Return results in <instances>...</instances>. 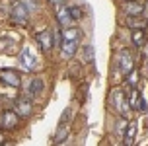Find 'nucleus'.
Instances as JSON below:
<instances>
[{"label":"nucleus","instance_id":"6ab92c4d","mask_svg":"<svg viewBox=\"0 0 148 146\" xmlns=\"http://www.w3.org/2000/svg\"><path fill=\"white\" fill-rule=\"evenodd\" d=\"M70 14H72L74 20H80V18H82V10H80V8H70Z\"/></svg>","mask_w":148,"mask_h":146},{"label":"nucleus","instance_id":"ddd939ff","mask_svg":"<svg viewBox=\"0 0 148 146\" xmlns=\"http://www.w3.org/2000/svg\"><path fill=\"white\" fill-rule=\"evenodd\" d=\"M78 37H80V29H76V27H64V31H62L64 41H76Z\"/></svg>","mask_w":148,"mask_h":146},{"label":"nucleus","instance_id":"f3484780","mask_svg":"<svg viewBox=\"0 0 148 146\" xmlns=\"http://www.w3.org/2000/svg\"><path fill=\"white\" fill-rule=\"evenodd\" d=\"M129 27H133V29H144V27H146V22L142 20L140 16H138V20H136V16H131V20H129Z\"/></svg>","mask_w":148,"mask_h":146},{"label":"nucleus","instance_id":"aec40b11","mask_svg":"<svg viewBox=\"0 0 148 146\" xmlns=\"http://www.w3.org/2000/svg\"><path fill=\"white\" fill-rule=\"evenodd\" d=\"M70 115H72V109H64V113H62V117H60V123H64L66 119H70Z\"/></svg>","mask_w":148,"mask_h":146},{"label":"nucleus","instance_id":"423d86ee","mask_svg":"<svg viewBox=\"0 0 148 146\" xmlns=\"http://www.w3.org/2000/svg\"><path fill=\"white\" fill-rule=\"evenodd\" d=\"M16 111H18L20 117H27L31 111H33L31 99H27V97H18V99H16Z\"/></svg>","mask_w":148,"mask_h":146},{"label":"nucleus","instance_id":"20e7f679","mask_svg":"<svg viewBox=\"0 0 148 146\" xmlns=\"http://www.w3.org/2000/svg\"><path fill=\"white\" fill-rule=\"evenodd\" d=\"M37 43L41 45V49L43 51H51L53 47H55V33H53L51 29H45L41 33H37Z\"/></svg>","mask_w":148,"mask_h":146},{"label":"nucleus","instance_id":"f8f14e48","mask_svg":"<svg viewBox=\"0 0 148 146\" xmlns=\"http://www.w3.org/2000/svg\"><path fill=\"white\" fill-rule=\"evenodd\" d=\"M131 37H133V43L136 45V47H144V41H146V37H144V29H133Z\"/></svg>","mask_w":148,"mask_h":146},{"label":"nucleus","instance_id":"1a4fd4ad","mask_svg":"<svg viewBox=\"0 0 148 146\" xmlns=\"http://www.w3.org/2000/svg\"><path fill=\"white\" fill-rule=\"evenodd\" d=\"M0 80L4 82V84H8V86H12V88L20 86V76L16 74V70H2L0 72Z\"/></svg>","mask_w":148,"mask_h":146},{"label":"nucleus","instance_id":"a211bd4d","mask_svg":"<svg viewBox=\"0 0 148 146\" xmlns=\"http://www.w3.org/2000/svg\"><path fill=\"white\" fill-rule=\"evenodd\" d=\"M82 51H84V62H92L94 60V47L92 45H86Z\"/></svg>","mask_w":148,"mask_h":146},{"label":"nucleus","instance_id":"b1692460","mask_svg":"<svg viewBox=\"0 0 148 146\" xmlns=\"http://www.w3.org/2000/svg\"><path fill=\"white\" fill-rule=\"evenodd\" d=\"M0 140H2V136H0Z\"/></svg>","mask_w":148,"mask_h":146},{"label":"nucleus","instance_id":"f257e3e1","mask_svg":"<svg viewBox=\"0 0 148 146\" xmlns=\"http://www.w3.org/2000/svg\"><path fill=\"white\" fill-rule=\"evenodd\" d=\"M37 62H39V58H37V55L33 53V49L25 47L22 51V55H20V64H22L27 72H31V70L37 68Z\"/></svg>","mask_w":148,"mask_h":146},{"label":"nucleus","instance_id":"5701e85b","mask_svg":"<svg viewBox=\"0 0 148 146\" xmlns=\"http://www.w3.org/2000/svg\"><path fill=\"white\" fill-rule=\"evenodd\" d=\"M144 12H146V18H148V6H146V10H144Z\"/></svg>","mask_w":148,"mask_h":146},{"label":"nucleus","instance_id":"7ed1b4c3","mask_svg":"<svg viewBox=\"0 0 148 146\" xmlns=\"http://www.w3.org/2000/svg\"><path fill=\"white\" fill-rule=\"evenodd\" d=\"M27 18H29V10L25 8L23 2H16L14 8H12V20L16 23H27Z\"/></svg>","mask_w":148,"mask_h":146},{"label":"nucleus","instance_id":"6e6552de","mask_svg":"<svg viewBox=\"0 0 148 146\" xmlns=\"http://www.w3.org/2000/svg\"><path fill=\"white\" fill-rule=\"evenodd\" d=\"M18 121H20L18 111H4V115H2V127L4 129H16Z\"/></svg>","mask_w":148,"mask_h":146},{"label":"nucleus","instance_id":"39448f33","mask_svg":"<svg viewBox=\"0 0 148 146\" xmlns=\"http://www.w3.org/2000/svg\"><path fill=\"white\" fill-rule=\"evenodd\" d=\"M123 10H125L129 16H136V18H138V16L144 14L146 8H144V4H142L140 0H131V2H125V4H123Z\"/></svg>","mask_w":148,"mask_h":146},{"label":"nucleus","instance_id":"9b49d317","mask_svg":"<svg viewBox=\"0 0 148 146\" xmlns=\"http://www.w3.org/2000/svg\"><path fill=\"white\" fill-rule=\"evenodd\" d=\"M78 51V43L76 41H64L62 45V51H60V57L62 58H72Z\"/></svg>","mask_w":148,"mask_h":146},{"label":"nucleus","instance_id":"9d476101","mask_svg":"<svg viewBox=\"0 0 148 146\" xmlns=\"http://www.w3.org/2000/svg\"><path fill=\"white\" fill-rule=\"evenodd\" d=\"M119 68H121V72H123V74L133 72V58L129 57V53H127V51L119 53Z\"/></svg>","mask_w":148,"mask_h":146},{"label":"nucleus","instance_id":"dca6fc26","mask_svg":"<svg viewBox=\"0 0 148 146\" xmlns=\"http://www.w3.org/2000/svg\"><path fill=\"white\" fill-rule=\"evenodd\" d=\"M134 134H136V123H131L125 132V144H134Z\"/></svg>","mask_w":148,"mask_h":146},{"label":"nucleus","instance_id":"412c9836","mask_svg":"<svg viewBox=\"0 0 148 146\" xmlns=\"http://www.w3.org/2000/svg\"><path fill=\"white\" fill-rule=\"evenodd\" d=\"M131 86H136V72H133V76H131Z\"/></svg>","mask_w":148,"mask_h":146},{"label":"nucleus","instance_id":"0eeeda50","mask_svg":"<svg viewBox=\"0 0 148 146\" xmlns=\"http://www.w3.org/2000/svg\"><path fill=\"white\" fill-rule=\"evenodd\" d=\"M57 18H59V23L62 25V27H70V23L74 22L72 14H70V8L62 6V4H60L59 10H57Z\"/></svg>","mask_w":148,"mask_h":146},{"label":"nucleus","instance_id":"4468645a","mask_svg":"<svg viewBox=\"0 0 148 146\" xmlns=\"http://www.w3.org/2000/svg\"><path fill=\"white\" fill-rule=\"evenodd\" d=\"M43 92V80L41 78H35V80L29 82V95H39Z\"/></svg>","mask_w":148,"mask_h":146},{"label":"nucleus","instance_id":"2eb2a0df","mask_svg":"<svg viewBox=\"0 0 148 146\" xmlns=\"http://www.w3.org/2000/svg\"><path fill=\"white\" fill-rule=\"evenodd\" d=\"M66 138H68V127H62V125H60L57 134H55V144H62Z\"/></svg>","mask_w":148,"mask_h":146},{"label":"nucleus","instance_id":"f03ea898","mask_svg":"<svg viewBox=\"0 0 148 146\" xmlns=\"http://www.w3.org/2000/svg\"><path fill=\"white\" fill-rule=\"evenodd\" d=\"M111 95H113V105H115V109L121 113V117H123V119H127V117H129V113H131V103L125 101V95L121 94L119 90L111 92Z\"/></svg>","mask_w":148,"mask_h":146},{"label":"nucleus","instance_id":"4be33fe9","mask_svg":"<svg viewBox=\"0 0 148 146\" xmlns=\"http://www.w3.org/2000/svg\"><path fill=\"white\" fill-rule=\"evenodd\" d=\"M49 2H53V4H57V6H60L62 2H66V0H49Z\"/></svg>","mask_w":148,"mask_h":146}]
</instances>
